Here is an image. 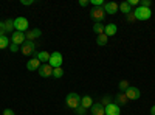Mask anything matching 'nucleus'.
I'll return each mask as SVG.
<instances>
[{"label": "nucleus", "instance_id": "28", "mask_svg": "<svg viewBox=\"0 0 155 115\" xmlns=\"http://www.w3.org/2000/svg\"><path fill=\"white\" fill-rule=\"evenodd\" d=\"M150 0H141L140 2V6H144V8H150Z\"/></svg>", "mask_w": 155, "mask_h": 115}, {"label": "nucleus", "instance_id": "31", "mask_svg": "<svg viewBox=\"0 0 155 115\" xmlns=\"http://www.w3.org/2000/svg\"><path fill=\"white\" fill-rule=\"evenodd\" d=\"M127 3L130 5V6H137V5H140V2H138V0H129Z\"/></svg>", "mask_w": 155, "mask_h": 115}, {"label": "nucleus", "instance_id": "17", "mask_svg": "<svg viewBox=\"0 0 155 115\" xmlns=\"http://www.w3.org/2000/svg\"><path fill=\"white\" fill-rule=\"evenodd\" d=\"M81 106L82 107H85V109H90V107H92L93 106V100H92V96H82L81 98Z\"/></svg>", "mask_w": 155, "mask_h": 115}, {"label": "nucleus", "instance_id": "16", "mask_svg": "<svg viewBox=\"0 0 155 115\" xmlns=\"http://www.w3.org/2000/svg\"><path fill=\"white\" fill-rule=\"evenodd\" d=\"M41 30L39 28H34V30H28V33L25 34V37H27L28 41H33V39H36V37H41Z\"/></svg>", "mask_w": 155, "mask_h": 115}, {"label": "nucleus", "instance_id": "22", "mask_svg": "<svg viewBox=\"0 0 155 115\" xmlns=\"http://www.w3.org/2000/svg\"><path fill=\"white\" fill-rule=\"evenodd\" d=\"M107 41H109V37H107L106 34H99V36L96 37V44H98L99 47L106 45V44H107Z\"/></svg>", "mask_w": 155, "mask_h": 115}, {"label": "nucleus", "instance_id": "24", "mask_svg": "<svg viewBox=\"0 0 155 115\" xmlns=\"http://www.w3.org/2000/svg\"><path fill=\"white\" fill-rule=\"evenodd\" d=\"M62 75H64V69L62 67H58V69H53V76L54 78H62Z\"/></svg>", "mask_w": 155, "mask_h": 115}, {"label": "nucleus", "instance_id": "35", "mask_svg": "<svg viewBox=\"0 0 155 115\" xmlns=\"http://www.w3.org/2000/svg\"><path fill=\"white\" fill-rule=\"evenodd\" d=\"M5 31H3V22H0V36H3Z\"/></svg>", "mask_w": 155, "mask_h": 115}, {"label": "nucleus", "instance_id": "8", "mask_svg": "<svg viewBox=\"0 0 155 115\" xmlns=\"http://www.w3.org/2000/svg\"><path fill=\"white\" fill-rule=\"evenodd\" d=\"M39 75H41L42 78H50V76H53V67H51L50 64H41Z\"/></svg>", "mask_w": 155, "mask_h": 115}, {"label": "nucleus", "instance_id": "9", "mask_svg": "<svg viewBox=\"0 0 155 115\" xmlns=\"http://www.w3.org/2000/svg\"><path fill=\"white\" fill-rule=\"evenodd\" d=\"M126 96H127V100H140L141 92L138 90L137 87H129L126 90Z\"/></svg>", "mask_w": 155, "mask_h": 115}, {"label": "nucleus", "instance_id": "3", "mask_svg": "<svg viewBox=\"0 0 155 115\" xmlns=\"http://www.w3.org/2000/svg\"><path fill=\"white\" fill-rule=\"evenodd\" d=\"M90 17H92L96 23H98V22L102 23V20L106 19V11H104V8H102V6H96V8H93L92 11H90Z\"/></svg>", "mask_w": 155, "mask_h": 115}, {"label": "nucleus", "instance_id": "29", "mask_svg": "<svg viewBox=\"0 0 155 115\" xmlns=\"http://www.w3.org/2000/svg\"><path fill=\"white\" fill-rule=\"evenodd\" d=\"M9 50H11L12 53H17L20 48H19V45H16V44H9Z\"/></svg>", "mask_w": 155, "mask_h": 115}, {"label": "nucleus", "instance_id": "23", "mask_svg": "<svg viewBox=\"0 0 155 115\" xmlns=\"http://www.w3.org/2000/svg\"><path fill=\"white\" fill-rule=\"evenodd\" d=\"M6 47H9V39L3 34V36H0V50H5Z\"/></svg>", "mask_w": 155, "mask_h": 115}, {"label": "nucleus", "instance_id": "21", "mask_svg": "<svg viewBox=\"0 0 155 115\" xmlns=\"http://www.w3.org/2000/svg\"><path fill=\"white\" fill-rule=\"evenodd\" d=\"M130 8H132V6L129 5L127 2H123V3L120 5V11H121V12H124L126 16H127V14H130V12H132V9H130Z\"/></svg>", "mask_w": 155, "mask_h": 115}, {"label": "nucleus", "instance_id": "25", "mask_svg": "<svg viewBox=\"0 0 155 115\" xmlns=\"http://www.w3.org/2000/svg\"><path fill=\"white\" fill-rule=\"evenodd\" d=\"M118 87H120V90H121V92H126V90H127V89L130 87V86H129V83H127L126 79H123V81L118 84Z\"/></svg>", "mask_w": 155, "mask_h": 115}, {"label": "nucleus", "instance_id": "27", "mask_svg": "<svg viewBox=\"0 0 155 115\" xmlns=\"http://www.w3.org/2000/svg\"><path fill=\"white\" fill-rule=\"evenodd\" d=\"M110 100H112L110 96H104V98H102V101H101V104L104 106V107H106V106H109V104H110Z\"/></svg>", "mask_w": 155, "mask_h": 115}, {"label": "nucleus", "instance_id": "30", "mask_svg": "<svg viewBox=\"0 0 155 115\" xmlns=\"http://www.w3.org/2000/svg\"><path fill=\"white\" fill-rule=\"evenodd\" d=\"M90 2H92V3L95 5V8H96V6H102V5H104V0H90Z\"/></svg>", "mask_w": 155, "mask_h": 115}, {"label": "nucleus", "instance_id": "5", "mask_svg": "<svg viewBox=\"0 0 155 115\" xmlns=\"http://www.w3.org/2000/svg\"><path fill=\"white\" fill-rule=\"evenodd\" d=\"M14 28H16V31H20V33H23V31H27L28 30V19L27 17H16V20H14Z\"/></svg>", "mask_w": 155, "mask_h": 115}, {"label": "nucleus", "instance_id": "26", "mask_svg": "<svg viewBox=\"0 0 155 115\" xmlns=\"http://www.w3.org/2000/svg\"><path fill=\"white\" fill-rule=\"evenodd\" d=\"M74 112H76L78 115H85V113H87V109H85V107H82V106H79L78 109H74Z\"/></svg>", "mask_w": 155, "mask_h": 115}, {"label": "nucleus", "instance_id": "14", "mask_svg": "<svg viewBox=\"0 0 155 115\" xmlns=\"http://www.w3.org/2000/svg\"><path fill=\"white\" fill-rule=\"evenodd\" d=\"M14 20L12 19H6L5 22H3V31L5 33H14Z\"/></svg>", "mask_w": 155, "mask_h": 115}, {"label": "nucleus", "instance_id": "13", "mask_svg": "<svg viewBox=\"0 0 155 115\" xmlns=\"http://www.w3.org/2000/svg\"><path fill=\"white\" fill-rule=\"evenodd\" d=\"M39 67H41V61H39L37 58H33L27 62V69L30 72H34V70H39Z\"/></svg>", "mask_w": 155, "mask_h": 115}, {"label": "nucleus", "instance_id": "10", "mask_svg": "<svg viewBox=\"0 0 155 115\" xmlns=\"http://www.w3.org/2000/svg\"><path fill=\"white\" fill-rule=\"evenodd\" d=\"M118 9H120V5L115 3V2H107V3H104L106 14H115V12H118Z\"/></svg>", "mask_w": 155, "mask_h": 115}, {"label": "nucleus", "instance_id": "2", "mask_svg": "<svg viewBox=\"0 0 155 115\" xmlns=\"http://www.w3.org/2000/svg\"><path fill=\"white\" fill-rule=\"evenodd\" d=\"M65 104H67V107H70V109H78L81 106V96L78 95V93H74V92H71V93H68L67 95V98H65Z\"/></svg>", "mask_w": 155, "mask_h": 115}, {"label": "nucleus", "instance_id": "7", "mask_svg": "<svg viewBox=\"0 0 155 115\" xmlns=\"http://www.w3.org/2000/svg\"><path fill=\"white\" fill-rule=\"evenodd\" d=\"M25 41H27V37H25L23 33L20 31H14L11 34V44H16V45H23Z\"/></svg>", "mask_w": 155, "mask_h": 115}, {"label": "nucleus", "instance_id": "6", "mask_svg": "<svg viewBox=\"0 0 155 115\" xmlns=\"http://www.w3.org/2000/svg\"><path fill=\"white\" fill-rule=\"evenodd\" d=\"M34 50H36L34 41H25V44H23L22 48H20V52H22L25 56H28V55H33V53H34Z\"/></svg>", "mask_w": 155, "mask_h": 115}, {"label": "nucleus", "instance_id": "20", "mask_svg": "<svg viewBox=\"0 0 155 115\" xmlns=\"http://www.w3.org/2000/svg\"><path fill=\"white\" fill-rule=\"evenodd\" d=\"M104 30H106V25H102L101 22H98V23H95L93 25V31L99 36V34H104Z\"/></svg>", "mask_w": 155, "mask_h": 115}, {"label": "nucleus", "instance_id": "4", "mask_svg": "<svg viewBox=\"0 0 155 115\" xmlns=\"http://www.w3.org/2000/svg\"><path fill=\"white\" fill-rule=\"evenodd\" d=\"M62 62H64V58H62V53L61 52H53L50 55V61L48 64L53 69H58V67H62Z\"/></svg>", "mask_w": 155, "mask_h": 115}, {"label": "nucleus", "instance_id": "1", "mask_svg": "<svg viewBox=\"0 0 155 115\" xmlns=\"http://www.w3.org/2000/svg\"><path fill=\"white\" fill-rule=\"evenodd\" d=\"M152 16V9L150 8H144V6H138L134 11V17L137 20H149Z\"/></svg>", "mask_w": 155, "mask_h": 115}, {"label": "nucleus", "instance_id": "19", "mask_svg": "<svg viewBox=\"0 0 155 115\" xmlns=\"http://www.w3.org/2000/svg\"><path fill=\"white\" fill-rule=\"evenodd\" d=\"M36 58L41 61V62H44V64H48V61H50V53H48V52H39V53L36 55Z\"/></svg>", "mask_w": 155, "mask_h": 115}, {"label": "nucleus", "instance_id": "33", "mask_svg": "<svg viewBox=\"0 0 155 115\" xmlns=\"http://www.w3.org/2000/svg\"><path fill=\"white\" fill-rule=\"evenodd\" d=\"M34 0H22V5H33Z\"/></svg>", "mask_w": 155, "mask_h": 115}, {"label": "nucleus", "instance_id": "15", "mask_svg": "<svg viewBox=\"0 0 155 115\" xmlns=\"http://www.w3.org/2000/svg\"><path fill=\"white\" fill-rule=\"evenodd\" d=\"M116 31H118V28H116V25H115V23H109V25H106L104 34H106L107 37H110V36H115V34H116Z\"/></svg>", "mask_w": 155, "mask_h": 115}, {"label": "nucleus", "instance_id": "36", "mask_svg": "<svg viewBox=\"0 0 155 115\" xmlns=\"http://www.w3.org/2000/svg\"><path fill=\"white\" fill-rule=\"evenodd\" d=\"M150 115H155V106L150 107Z\"/></svg>", "mask_w": 155, "mask_h": 115}, {"label": "nucleus", "instance_id": "11", "mask_svg": "<svg viewBox=\"0 0 155 115\" xmlns=\"http://www.w3.org/2000/svg\"><path fill=\"white\" fill-rule=\"evenodd\" d=\"M106 115H121L120 106L115 103H110L109 106H106Z\"/></svg>", "mask_w": 155, "mask_h": 115}, {"label": "nucleus", "instance_id": "18", "mask_svg": "<svg viewBox=\"0 0 155 115\" xmlns=\"http://www.w3.org/2000/svg\"><path fill=\"white\" fill-rule=\"evenodd\" d=\"M115 104H118V106H123V104H127V96H126V93H118L115 96Z\"/></svg>", "mask_w": 155, "mask_h": 115}, {"label": "nucleus", "instance_id": "12", "mask_svg": "<svg viewBox=\"0 0 155 115\" xmlns=\"http://www.w3.org/2000/svg\"><path fill=\"white\" fill-rule=\"evenodd\" d=\"M90 112H92V115H106V107L101 103H95L90 107Z\"/></svg>", "mask_w": 155, "mask_h": 115}, {"label": "nucleus", "instance_id": "32", "mask_svg": "<svg viewBox=\"0 0 155 115\" xmlns=\"http://www.w3.org/2000/svg\"><path fill=\"white\" fill-rule=\"evenodd\" d=\"M3 115H16V113L12 112L11 109H5V110H3Z\"/></svg>", "mask_w": 155, "mask_h": 115}, {"label": "nucleus", "instance_id": "34", "mask_svg": "<svg viewBox=\"0 0 155 115\" xmlns=\"http://www.w3.org/2000/svg\"><path fill=\"white\" fill-rule=\"evenodd\" d=\"M79 5L81 6H87L88 5V0H79Z\"/></svg>", "mask_w": 155, "mask_h": 115}]
</instances>
